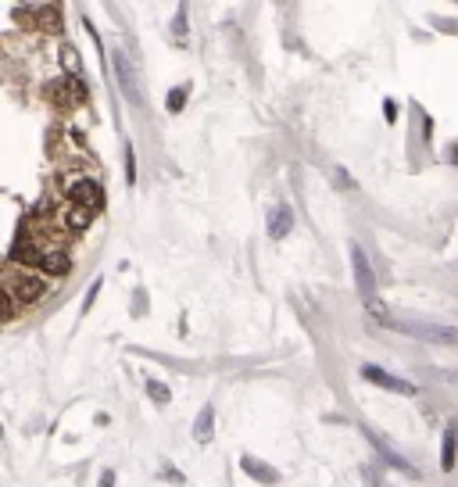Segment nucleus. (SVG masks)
<instances>
[{
    "mask_svg": "<svg viewBox=\"0 0 458 487\" xmlns=\"http://www.w3.org/2000/svg\"><path fill=\"white\" fill-rule=\"evenodd\" d=\"M391 330L415 337V341H430V344H458V330L444 326V323H426V319H391Z\"/></svg>",
    "mask_w": 458,
    "mask_h": 487,
    "instance_id": "nucleus-4",
    "label": "nucleus"
},
{
    "mask_svg": "<svg viewBox=\"0 0 458 487\" xmlns=\"http://www.w3.org/2000/svg\"><path fill=\"white\" fill-rule=\"evenodd\" d=\"M147 395H151L158 405H168V402H172V391H168L161 380H154V376H147Z\"/></svg>",
    "mask_w": 458,
    "mask_h": 487,
    "instance_id": "nucleus-15",
    "label": "nucleus"
},
{
    "mask_svg": "<svg viewBox=\"0 0 458 487\" xmlns=\"http://www.w3.org/2000/svg\"><path fill=\"white\" fill-rule=\"evenodd\" d=\"M454 444H458V427L451 423V427L444 430V444H440V469H444V473L454 469Z\"/></svg>",
    "mask_w": 458,
    "mask_h": 487,
    "instance_id": "nucleus-13",
    "label": "nucleus"
},
{
    "mask_svg": "<svg viewBox=\"0 0 458 487\" xmlns=\"http://www.w3.org/2000/svg\"><path fill=\"white\" fill-rule=\"evenodd\" d=\"M187 97H190V86H175L168 97H165V108L175 115V112H182V108H187Z\"/></svg>",
    "mask_w": 458,
    "mask_h": 487,
    "instance_id": "nucleus-14",
    "label": "nucleus"
},
{
    "mask_svg": "<svg viewBox=\"0 0 458 487\" xmlns=\"http://www.w3.org/2000/svg\"><path fill=\"white\" fill-rule=\"evenodd\" d=\"M361 476H365V487H387V480L376 469H361Z\"/></svg>",
    "mask_w": 458,
    "mask_h": 487,
    "instance_id": "nucleus-20",
    "label": "nucleus"
},
{
    "mask_svg": "<svg viewBox=\"0 0 458 487\" xmlns=\"http://www.w3.org/2000/svg\"><path fill=\"white\" fill-rule=\"evenodd\" d=\"M126 183H136V158H133L129 144H126Z\"/></svg>",
    "mask_w": 458,
    "mask_h": 487,
    "instance_id": "nucleus-19",
    "label": "nucleus"
},
{
    "mask_svg": "<svg viewBox=\"0 0 458 487\" xmlns=\"http://www.w3.org/2000/svg\"><path fill=\"white\" fill-rule=\"evenodd\" d=\"M383 112H387V122H394V119H398V105H394V101H387V105H383Z\"/></svg>",
    "mask_w": 458,
    "mask_h": 487,
    "instance_id": "nucleus-23",
    "label": "nucleus"
},
{
    "mask_svg": "<svg viewBox=\"0 0 458 487\" xmlns=\"http://www.w3.org/2000/svg\"><path fill=\"white\" fill-rule=\"evenodd\" d=\"M54 287V279L40 269H29L22 262H11L4 265V298H8V316H18L22 309H33L47 290Z\"/></svg>",
    "mask_w": 458,
    "mask_h": 487,
    "instance_id": "nucleus-2",
    "label": "nucleus"
},
{
    "mask_svg": "<svg viewBox=\"0 0 458 487\" xmlns=\"http://www.w3.org/2000/svg\"><path fill=\"white\" fill-rule=\"evenodd\" d=\"M97 294H101V279L94 283V287H89V294H86V301H82V309L89 312V309H94V301H97Z\"/></svg>",
    "mask_w": 458,
    "mask_h": 487,
    "instance_id": "nucleus-21",
    "label": "nucleus"
},
{
    "mask_svg": "<svg viewBox=\"0 0 458 487\" xmlns=\"http://www.w3.org/2000/svg\"><path fill=\"white\" fill-rule=\"evenodd\" d=\"M361 380H369V383H376V387H383V391H394V395H419V387L412 383V380H405V376H394V373H387V369H380V365H361Z\"/></svg>",
    "mask_w": 458,
    "mask_h": 487,
    "instance_id": "nucleus-6",
    "label": "nucleus"
},
{
    "mask_svg": "<svg viewBox=\"0 0 458 487\" xmlns=\"http://www.w3.org/2000/svg\"><path fill=\"white\" fill-rule=\"evenodd\" d=\"M365 312H369L376 323H383V326H391V316H387V309H383V301L380 298H373V301H365Z\"/></svg>",
    "mask_w": 458,
    "mask_h": 487,
    "instance_id": "nucleus-17",
    "label": "nucleus"
},
{
    "mask_svg": "<svg viewBox=\"0 0 458 487\" xmlns=\"http://www.w3.org/2000/svg\"><path fill=\"white\" fill-rule=\"evenodd\" d=\"M337 179H340V183H344V186H354V179H351V176H347V172H344V168H337Z\"/></svg>",
    "mask_w": 458,
    "mask_h": 487,
    "instance_id": "nucleus-24",
    "label": "nucleus"
},
{
    "mask_svg": "<svg viewBox=\"0 0 458 487\" xmlns=\"http://www.w3.org/2000/svg\"><path fill=\"white\" fill-rule=\"evenodd\" d=\"M351 269H354V283H358L361 301H373L376 298V272H373L369 258H365V251L358 244H351Z\"/></svg>",
    "mask_w": 458,
    "mask_h": 487,
    "instance_id": "nucleus-7",
    "label": "nucleus"
},
{
    "mask_svg": "<svg viewBox=\"0 0 458 487\" xmlns=\"http://www.w3.org/2000/svg\"><path fill=\"white\" fill-rule=\"evenodd\" d=\"M11 262H22L29 269H40L47 272L50 279H61L72 272V255L65 244L50 240V237H40V233H29V230H18L15 244H11Z\"/></svg>",
    "mask_w": 458,
    "mask_h": 487,
    "instance_id": "nucleus-1",
    "label": "nucleus"
},
{
    "mask_svg": "<svg viewBox=\"0 0 458 487\" xmlns=\"http://www.w3.org/2000/svg\"><path fill=\"white\" fill-rule=\"evenodd\" d=\"M54 97L61 105H82L86 97H89V90L82 86V79H75V75H65V79H58V86H54Z\"/></svg>",
    "mask_w": 458,
    "mask_h": 487,
    "instance_id": "nucleus-9",
    "label": "nucleus"
},
{
    "mask_svg": "<svg viewBox=\"0 0 458 487\" xmlns=\"http://www.w3.org/2000/svg\"><path fill=\"white\" fill-rule=\"evenodd\" d=\"M240 469H244L247 476L261 480V483H280V473L272 469V466H265V462H258L254 455H244V459H240Z\"/></svg>",
    "mask_w": 458,
    "mask_h": 487,
    "instance_id": "nucleus-11",
    "label": "nucleus"
},
{
    "mask_svg": "<svg viewBox=\"0 0 458 487\" xmlns=\"http://www.w3.org/2000/svg\"><path fill=\"white\" fill-rule=\"evenodd\" d=\"M97 487H115V473H111V469H104V473H101V483H97Z\"/></svg>",
    "mask_w": 458,
    "mask_h": 487,
    "instance_id": "nucleus-22",
    "label": "nucleus"
},
{
    "mask_svg": "<svg viewBox=\"0 0 458 487\" xmlns=\"http://www.w3.org/2000/svg\"><path fill=\"white\" fill-rule=\"evenodd\" d=\"M61 68H65L68 75H75V79H79V50H75V47H68V43L61 47Z\"/></svg>",
    "mask_w": 458,
    "mask_h": 487,
    "instance_id": "nucleus-16",
    "label": "nucleus"
},
{
    "mask_svg": "<svg viewBox=\"0 0 458 487\" xmlns=\"http://www.w3.org/2000/svg\"><path fill=\"white\" fill-rule=\"evenodd\" d=\"M111 68H115V82H119L122 97L133 108H140L143 105V93H140V75H136V65L129 61V54L126 50H111Z\"/></svg>",
    "mask_w": 458,
    "mask_h": 487,
    "instance_id": "nucleus-5",
    "label": "nucleus"
},
{
    "mask_svg": "<svg viewBox=\"0 0 458 487\" xmlns=\"http://www.w3.org/2000/svg\"><path fill=\"white\" fill-rule=\"evenodd\" d=\"M265 226H268V237H272V240H283V237L294 230V212H290L287 205H276V208L268 212Z\"/></svg>",
    "mask_w": 458,
    "mask_h": 487,
    "instance_id": "nucleus-10",
    "label": "nucleus"
},
{
    "mask_svg": "<svg viewBox=\"0 0 458 487\" xmlns=\"http://www.w3.org/2000/svg\"><path fill=\"white\" fill-rule=\"evenodd\" d=\"M361 434H365V437H369V444H373V448H376V451L383 455V462H387V466H394V469H401L405 476H419V469H415V466H412V462H408L405 455H398V451H394V448H391V444H387V441H383V437H380V434H376L373 427H365Z\"/></svg>",
    "mask_w": 458,
    "mask_h": 487,
    "instance_id": "nucleus-8",
    "label": "nucleus"
},
{
    "mask_svg": "<svg viewBox=\"0 0 458 487\" xmlns=\"http://www.w3.org/2000/svg\"><path fill=\"white\" fill-rule=\"evenodd\" d=\"M58 186H61V201H68V205H79V208L94 212V215L104 208V186L97 183L94 172H86V168H65L61 179H58Z\"/></svg>",
    "mask_w": 458,
    "mask_h": 487,
    "instance_id": "nucleus-3",
    "label": "nucleus"
},
{
    "mask_svg": "<svg viewBox=\"0 0 458 487\" xmlns=\"http://www.w3.org/2000/svg\"><path fill=\"white\" fill-rule=\"evenodd\" d=\"M172 29H175L179 40H187V29H190V26H187V4H179V8H175V26H172Z\"/></svg>",
    "mask_w": 458,
    "mask_h": 487,
    "instance_id": "nucleus-18",
    "label": "nucleus"
},
{
    "mask_svg": "<svg viewBox=\"0 0 458 487\" xmlns=\"http://www.w3.org/2000/svg\"><path fill=\"white\" fill-rule=\"evenodd\" d=\"M212 437H215V405H205L201 416H197V423H194V441L208 444Z\"/></svg>",
    "mask_w": 458,
    "mask_h": 487,
    "instance_id": "nucleus-12",
    "label": "nucleus"
}]
</instances>
